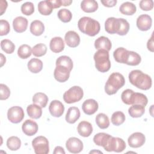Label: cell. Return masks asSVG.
Segmentation results:
<instances>
[{"label":"cell","instance_id":"6da1fadb","mask_svg":"<svg viewBox=\"0 0 154 154\" xmlns=\"http://www.w3.org/2000/svg\"><path fill=\"white\" fill-rule=\"evenodd\" d=\"M129 80L133 85L143 90H149L152 84L150 76L140 70H132L129 74Z\"/></svg>","mask_w":154,"mask_h":154},{"label":"cell","instance_id":"7a4b0ae2","mask_svg":"<svg viewBox=\"0 0 154 154\" xmlns=\"http://www.w3.org/2000/svg\"><path fill=\"white\" fill-rule=\"evenodd\" d=\"M78 27L81 32L91 37L97 34L100 29L98 21L86 16L81 17L78 20Z\"/></svg>","mask_w":154,"mask_h":154},{"label":"cell","instance_id":"3957f363","mask_svg":"<svg viewBox=\"0 0 154 154\" xmlns=\"http://www.w3.org/2000/svg\"><path fill=\"white\" fill-rule=\"evenodd\" d=\"M125 84L124 76L120 73H111L105 85V91L108 95L116 94Z\"/></svg>","mask_w":154,"mask_h":154},{"label":"cell","instance_id":"277c9868","mask_svg":"<svg viewBox=\"0 0 154 154\" xmlns=\"http://www.w3.org/2000/svg\"><path fill=\"white\" fill-rule=\"evenodd\" d=\"M95 67L98 71L104 73L108 72L111 67V62L108 51L103 49L98 50L94 55Z\"/></svg>","mask_w":154,"mask_h":154},{"label":"cell","instance_id":"5b68a950","mask_svg":"<svg viewBox=\"0 0 154 154\" xmlns=\"http://www.w3.org/2000/svg\"><path fill=\"white\" fill-rule=\"evenodd\" d=\"M126 147V143L123 139L110 135L107 140L103 149L107 152L113 151L119 153L123 152L125 149Z\"/></svg>","mask_w":154,"mask_h":154},{"label":"cell","instance_id":"8992f818","mask_svg":"<svg viewBox=\"0 0 154 154\" xmlns=\"http://www.w3.org/2000/svg\"><path fill=\"white\" fill-rule=\"evenodd\" d=\"M84 96V91L79 86H73L63 94V99L67 103H72L79 101Z\"/></svg>","mask_w":154,"mask_h":154},{"label":"cell","instance_id":"52a82bcc","mask_svg":"<svg viewBox=\"0 0 154 154\" xmlns=\"http://www.w3.org/2000/svg\"><path fill=\"white\" fill-rule=\"evenodd\" d=\"M32 146L36 154H47L49 152V141L45 137H35L32 141Z\"/></svg>","mask_w":154,"mask_h":154},{"label":"cell","instance_id":"ba28073f","mask_svg":"<svg viewBox=\"0 0 154 154\" xmlns=\"http://www.w3.org/2000/svg\"><path fill=\"white\" fill-rule=\"evenodd\" d=\"M24 116L23 109L20 106H12L7 111V118L13 123H20L24 118Z\"/></svg>","mask_w":154,"mask_h":154},{"label":"cell","instance_id":"9c48e42d","mask_svg":"<svg viewBox=\"0 0 154 154\" xmlns=\"http://www.w3.org/2000/svg\"><path fill=\"white\" fill-rule=\"evenodd\" d=\"M66 147L70 153H78L83 149V143L81 140L76 137H70L67 140Z\"/></svg>","mask_w":154,"mask_h":154},{"label":"cell","instance_id":"30bf717a","mask_svg":"<svg viewBox=\"0 0 154 154\" xmlns=\"http://www.w3.org/2000/svg\"><path fill=\"white\" fill-rule=\"evenodd\" d=\"M145 141L146 137L144 135L139 132L132 134L128 139L129 146L132 148H138L142 146Z\"/></svg>","mask_w":154,"mask_h":154},{"label":"cell","instance_id":"8fae6325","mask_svg":"<svg viewBox=\"0 0 154 154\" xmlns=\"http://www.w3.org/2000/svg\"><path fill=\"white\" fill-rule=\"evenodd\" d=\"M120 26V18L108 17L105 22V29L109 34H117Z\"/></svg>","mask_w":154,"mask_h":154},{"label":"cell","instance_id":"7c38bea8","mask_svg":"<svg viewBox=\"0 0 154 154\" xmlns=\"http://www.w3.org/2000/svg\"><path fill=\"white\" fill-rule=\"evenodd\" d=\"M70 73V71L67 68L61 66H56L54 72V76L58 82H64L69 78Z\"/></svg>","mask_w":154,"mask_h":154},{"label":"cell","instance_id":"4fadbf2b","mask_svg":"<svg viewBox=\"0 0 154 154\" xmlns=\"http://www.w3.org/2000/svg\"><path fill=\"white\" fill-rule=\"evenodd\" d=\"M152 23V20L151 17L146 14H141L139 16L137 19V26L138 28L143 31L149 30Z\"/></svg>","mask_w":154,"mask_h":154},{"label":"cell","instance_id":"5bb4252c","mask_svg":"<svg viewBox=\"0 0 154 154\" xmlns=\"http://www.w3.org/2000/svg\"><path fill=\"white\" fill-rule=\"evenodd\" d=\"M49 111L53 117H60L64 113V106L60 100H54L49 104Z\"/></svg>","mask_w":154,"mask_h":154},{"label":"cell","instance_id":"9a60e30c","mask_svg":"<svg viewBox=\"0 0 154 154\" xmlns=\"http://www.w3.org/2000/svg\"><path fill=\"white\" fill-rule=\"evenodd\" d=\"M22 129L25 135L28 136H32L37 132L38 125L34 120L28 119L23 123Z\"/></svg>","mask_w":154,"mask_h":154},{"label":"cell","instance_id":"2e32d148","mask_svg":"<svg viewBox=\"0 0 154 154\" xmlns=\"http://www.w3.org/2000/svg\"><path fill=\"white\" fill-rule=\"evenodd\" d=\"M66 45L70 48L77 47L80 43V37L77 32L74 31H67L64 36Z\"/></svg>","mask_w":154,"mask_h":154},{"label":"cell","instance_id":"e0dca14e","mask_svg":"<svg viewBox=\"0 0 154 154\" xmlns=\"http://www.w3.org/2000/svg\"><path fill=\"white\" fill-rule=\"evenodd\" d=\"M98 108V103L94 99H92L85 100L82 105V111L87 115H92L94 114L97 111Z\"/></svg>","mask_w":154,"mask_h":154},{"label":"cell","instance_id":"ac0fdd59","mask_svg":"<svg viewBox=\"0 0 154 154\" xmlns=\"http://www.w3.org/2000/svg\"><path fill=\"white\" fill-rule=\"evenodd\" d=\"M141 58L138 53L127 50L123 64H126L129 66H137L141 63Z\"/></svg>","mask_w":154,"mask_h":154},{"label":"cell","instance_id":"d6986e66","mask_svg":"<svg viewBox=\"0 0 154 154\" xmlns=\"http://www.w3.org/2000/svg\"><path fill=\"white\" fill-rule=\"evenodd\" d=\"M14 30L19 33L26 31L28 27V20L23 16H18L14 18L13 21Z\"/></svg>","mask_w":154,"mask_h":154},{"label":"cell","instance_id":"ffe728a7","mask_svg":"<svg viewBox=\"0 0 154 154\" xmlns=\"http://www.w3.org/2000/svg\"><path fill=\"white\" fill-rule=\"evenodd\" d=\"M77 131L81 136L88 137L93 132V126L90 122L87 121H82L78 124Z\"/></svg>","mask_w":154,"mask_h":154},{"label":"cell","instance_id":"44dd1931","mask_svg":"<svg viewBox=\"0 0 154 154\" xmlns=\"http://www.w3.org/2000/svg\"><path fill=\"white\" fill-rule=\"evenodd\" d=\"M94 47L96 49H103L107 51L111 50L112 47L111 42L109 39L105 36H100L94 42Z\"/></svg>","mask_w":154,"mask_h":154},{"label":"cell","instance_id":"7402d4cb","mask_svg":"<svg viewBox=\"0 0 154 154\" xmlns=\"http://www.w3.org/2000/svg\"><path fill=\"white\" fill-rule=\"evenodd\" d=\"M80 114V111L78 108L71 106L67 111L65 117L66 121L70 124H73L79 119Z\"/></svg>","mask_w":154,"mask_h":154},{"label":"cell","instance_id":"603a6c76","mask_svg":"<svg viewBox=\"0 0 154 154\" xmlns=\"http://www.w3.org/2000/svg\"><path fill=\"white\" fill-rule=\"evenodd\" d=\"M51 50L54 53H59L64 49V43L63 38L60 37H55L52 38L49 43Z\"/></svg>","mask_w":154,"mask_h":154},{"label":"cell","instance_id":"cb8c5ba5","mask_svg":"<svg viewBox=\"0 0 154 154\" xmlns=\"http://www.w3.org/2000/svg\"><path fill=\"white\" fill-rule=\"evenodd\" d=\"M147 103V97L144 94L137 92L132 93L131 98V105H140L145 107Z\"/></svg>","mask_w":154,"mask_h":154},{"label":"cell","instance_id":"d4e9b609","mask_svg":"<svg viewBox=\"0 0 154 154\" xmlns=\"http://www.w3.org/2000/svg\"><path fill=\"white\" fill-rule=\"evenodd\" d=\"M81 9L86 13H93L98 8V3L94 0H84L81 3Z\"/></svg>","mask_w":154,"mask_h":154},{"label":"cell","instance_id":"484cf974","mask_svg":"<svg viewBox=\"0 0 154 154\" xmlns=\"http://www.w3.org/2000/svg\"><path fill=\"white\" fill-rule=\"evenodd\" d=\"M45 31V25L43 22L38 20L32 21L30 25V32L34 35H41Z\"/></svg>","mask_w":154,"mask_h":154},{"label":"cell","instance_id":"4316f807","mask_svg":"<svg viewBox=\"0 0 154 154\" xmlns=\"http://www.w3.org/2000/svg\"><path fill=\"white\" fill-rule=\"evenodd\" d=\"M28 70L33 73H37L40 72L43 69V63L38 58H32L31 59L27 64Z\"/></svg>","mask_w":154,"mask_h":154},{"label":"cell","instance_id":"83f0119b","mask_svg":"<svg viewBox=\"0 0 154 154\" xmlns=\"http://www.w3.org/2000/svg\"><path fill=\"white\" fill-rule=\"evenodd\" d=\"M26 111L28 115L32 119H38L42 114V107L36 104H31L26 108Z\"/></svg>","mask_w":154,"mask_h":154},{"label":"cell","instance_id":"f1b7e54d","mask_svg":"<svg viewBox=\"0 0 154 154\" xmlns=\"http://www.w3.org/2000/svg\"><path fill=\"white\" fill-rule=\"evenodd\" d=\"M119 10L121 13L125 15H133L137 11L135 5L130 2H123L120 7Z\"/></svg>","mask_w":154,"mask_h":154},{"label":"cell","instance_id":"f546056e","mask_svg":"<svg viewBox=\"0 0 154 154\" xmlns=\"http://www.w3.org/2000/svg\"><path fill=\"white\" fill-rule=\"evenodd\" d=\"M48 102V97L43 93L38 92L35 93L32 97V102L40 106L42 108H45Z\"/></svg>","mask_w":154,"mask_h":154},{"label":"cell","instance_id":"4dcf8cb0","mask_svg":"<svg viewBox=\"0 0 154 154\" xmlns=\"http://www.w3.org/2000/svg\"><path fill=\"white\" fill-rule=\"evenodd\" d=\"M145 112V107L140 105H132L128 109L129 114L133 118L141 117Z\"/></svg>","mask_w":154,"mask_h":154},{"label":"cell","instance_id":"1f68e13d","mask_svg":"<svg viewBox=\"0 0 154 154\" xmlns=\"http://www.w3.org/2000/svg\"><path fill=\"white\" fill-rule=\"evenodd\" d=\"M38 10L41 14L48 16L52 12L53 8L48 0L42 1L38 4Z\"/></svg>","mask_w":154,"mask_h":154},{"label":"cell","instance_id":"d6a6232c","mask_svg":"<svg viewBox=\"0 0 154 154\" xmlns=\"http://www.w3.org/2000/svg\"><path fill=\"white\" fill-rule=\"evenodd\" d=\"M96 123L99 128L104 129L109 126V120L108 117L104 113H99L96 117Z\"/></svg>","mask_w":154,"mask_h":154},{"label":"cell","instance_id":"836d02e7","mask_svg":"<svg viewBox=\"0 0 154 154\" xmlns=\"http://www.w3.org/2000/svg\"><path fill=\"white\" fill-rule=\"evenodd\" d=\"M56 66H61L67 68L71 71L73 67V64L72 59L66 55H63L58 57L56 60Z\"/></svg>","mask_w":154,"mask_h":154},{"label":"cell","instance_id":"e575fe53","mask_svg":"<svg viewBox=\"0 0 154 154\" xmlns=\"http://www.w3.org/2000/svg\"><path fill=\"white\" fill-rule=\"evenodd\" d=\"M7 146L10 150H17L21 146V141L17 137L11 136L7 140Z\"/></svg>","mask_w":154,"mask_h":154},{"label":"cell","instance_id":"d590c367","mask_svg":"<svg viewBox=\"0 0 154 154\" xmlns=\"http://www.w3.org/2000/svg\"><path fill=\"white\" fill-rule=\"evenodd\" d=\"M32 48L26 44L22 45L17 50V55L22 59H26L31 55Z\"/></svg>","mask_w":154,"mask_h":154},{"label":"cell","instance_id":"8d00e7d4","mask_svg":"<svg viewBox=\"0 0 154 154\" xmlns=\"http://www.w3.org/2000/svg\"><path fill=\"white\" fill-rule=\"evenodd\" d=\"M110 135H111L104 132L98 133L94 136L93 141L96 145L103 147Z\"/></svg>","mask_w":154,"mask_h":154},{"label":"cell","instance_id":"74e56055","mask_svg":"<svg viewBox=\"0 0 154 154\" xmlns=\"http://www.w3.org/2000/svg\"><path fill=\"white\" fill-rule=\"evenodd\" d=\"M111 123L115 126H119L125 121V116L122 111H116L111 116Z\"/></svg>","mask_w":154,"mask_h":154},{"label":"cell","instance_id":"f35d334b","mask_svg":"<svg viewBox=\"0 0 154 154\" xmlns=\"http://www.w3.org/2000/svg\"><path fill=\"white\" fill-rule=\"evenodd\" d=\"M47 52V47L43 43H38L35 45L32 48V54L37 57H40L45 55Z\"/></svg>","mask_w":154,"mask_h":154},{"label":"cell","instance_id":"ab89813d","mask_svg":"<svg viewBox=\"0 0 154 154\" xmlns=\"http://www.w3.org/2000/svg\"><path fill=\"white\" fill-rule=\"evenodd\" d=\"M58 17L64 23L69 22L72 18V14L71 11L66 8H62L58 11Z\"/></svg>","mask_w":154,"mask_h":154},{"label":"cell","instance_id":"60d3db41","mask_svg":"<svg viewBox=\"0 0 154 154\" xmlns=\"http://www.w3.org/2000/svg\"><path fill=\"white\" fill-rule=\"evenodd\" d=\"M1 47L2 51L7 54H12L15 49L14 44L8 39H4L1 40Z\"/></svg>","mask_w":154,"mask_h":154},{"label":"cell","instance_id":"b9f144b4","mask_svg":"<svg viewBox=\"0 0 154 154\" xmlns=\"http://www.w3.org/2000/svg\"><path fill=\"white\" fill-rule=\"evenodd\" d=\"M126 51H127V49H126L123 47H120L117 48L113 52V57L114 58V60L119 63L123 64Z\"/></svg>","mask_w":154,"mask_h":154},{"label":"cell","instance_id":"7bdbcfd3","mask_svg":"<svg viewBox=\"0 0 154 154\" xmlns=\"http://www.w3.org/2000/svg\"><path fill=\"white\" fill-rule=\"evenodd\" d=\"M22 13L26 16L31 15L34 11V6L31 2H26L21 5Z\"/></svg>","mask_w":154,"mask_h":154},{"label":"cell","instance_id":"ee69618b","mask_svg":"<svg viewBox=\"0 0 154 154\" xmlns=\"http://www.w3.org/2000/svg\"><path fill=\"white\" fill-rule=\"evenodd\" d=\"M120 26L117 34L120 35H126L129 30V22L123 18H120Z\"/></svg>","mask_w":154,"mask_h":154},{"label":"cell","instance_id":"f6af8a7d","mask_svg":"<svg viewBox=\"0 0 154 154\" xmlns=\"http://www.w3.org/2000/svg\"><path fill=\"white\" fill-rule=\"evenodd\" d=\"M134 91L131 89H126L125 90L122 94H121V99L123 102L126 105H131V98L132 96V93Z\"/></svg>","mask_w":154,"mask_h":154},{"label":"cell","instance_id":"bcb514c9","mask_svg":"<svg viewBox=\"0 0 154 154\" xmlns=\"http://www.w3.org/2000/svg\"><path fill=\"white\" fill-rule=\"evenodd\" d=\"M10 26L8 22L6 20L1 19L0 20V35H5L9 33Z\"/></svg>","mask_w":154,"mask_h":154},{"label":"cell","instance_id":"7dc6e473","mask_svg":"<svg viewBox=\"0 0 154 154\" xmlns=\"http://www.w3.org/2000/svg\"><path fill=\"white\" fill-rule=\"evenodd\" d=\"M10 95V88L5 84H0V99L1 100L7 99Z\"/></svg>","mask_w":154,"mask_h":154},{"label":"cell","instance_id":"c3c4849f","mask_svg":"<svg viewBox=\"0 0 154 154\" xmlns=\"http://www.w3.org/2000/svg\"><path fill=\"white\" fill-rule=\"evenodd\" d=\"M139 6L142 10L150 11L153 7V1L152 0H141Z\"/></svg>","mask_w":154,"mask_h":154},{"label":"cell","instance_id":"681fc988","mask_svg":"<svg viewBox=\"0 0 154 154\" xmlns=\"http://www.w3.org/2000/svg\"><path fill=\"white\" fill-rule=\"evenodd\" d=\"M117 0H105L101 1V3L105 7H112L117 4Z\"/></svg>","mask_w":154,"mask_h":154},{"label":"cell","instance_id":"f907efd6","mask_svg":"<svg viewBox=\"0 0 154 154\" xmlns=\"http://www.w3.org/2000/svg\"><path fill=\"white\" fill-rule=\"evenodd\" d=\"M51 4L52 7L54 8H57L62 5V0H48Z\"/></svg>","mask_w":154,"mask_h":154},{"label":"cell","instance_id":"816d5d0a","mask_svg":"<svg viewBox=\"0 0 154 154\" xmlns=\"http://www.w3.org/2000/svg\"><path fill=\"white\" fill-rule=\"evenodd\" d=\"M7 6H8V4H7V2L6 1L1 0L0 1V10H1L0 15L1 16L2 15L3 13L5 11Z\"/></svg>","mask_w":154,"mask_h":154},{"label":"cell","instance_id":"f5cc1de1","mask_svg":"<svg viewBox=\"0 0 154 154\" xmlns=\"http://www.w3.org/2000/svg\"><path fill=\"white\" fill-rule=\"evenodd\" d=\"M147 48L149 51L150 52H153V34L152 35L150 38L148 40L147 43Z\"/></svg>","mask_w":154,"mask_h":154},{"label":"cell","instance_id":"db71d44e","mask_svg":"<svg viewBox=\"0 0 154 154\" xmlns=\"http://www.w3.org/2000/svg\"><path fill=\"white\" fill-rule=\"evenodd\" d=\"M54 153L57 154V153H62V154H65V151L64 149L61 147V146H57L54 149Z\"/></svg>","mask_w":154,"mask_h":154},{"label":"cell","instance_id":"11a10c76","mask_svg":"<svg viewBox=\"0 0 154 154\" xmlns=\"http://www.w3.org/2000/svg\"><path fill=\"white\" fill-rule=\"evenodd\" d=\"M72 3L71 0H62V5L63 6H69Z\"/></svg>","mask_w":154,"mask_h":154},{"label":"cell","instance_id":"9f6ffc18","mask_svg":"<svg viewBox=\"0 0 154 154\" xmlns=\"http://www.w3.org/2000/svg\"><path fill=\"white\" fill-rule=\"evenodd\" d=\"M6 58L2 54H1V67H2L3 65L5 63Z\"/></svg>","mask_w":154,"mask_h":154},{"label":"cell","instance_id":"6f0895ef","mask_svg":"<svg viewBox=\"0 0 154 154\" xmlns=\"http://www.w3.org/2000/svg\"><path fill=\"white\" fill-rule=\"evenodd\" d=\"M94 152H99V153H102V152H99V151H91L90 152V153H94Z\"/></svg>","mask_w":154,"mask_h":154}]
</instances>
